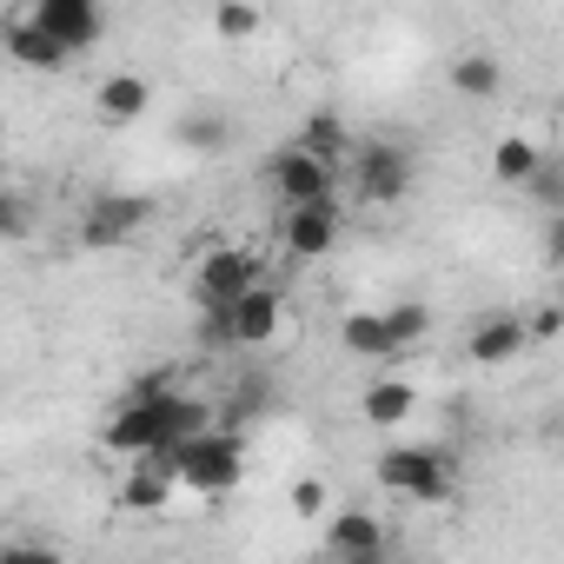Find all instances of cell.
I'll list each match as a JSON object with an SVG mask.
<instances>
[{"instance_id":"cell-28","label":"cell","mask_w":564,"mask_h":564,"mask_svg":"<svg viewBox=\"0 0 564 564\" xmlns=\"http://www.w3.org/2000/svg\"><path fill=\"white\" fill-rule=\"evenodd\" d=\"M544 246H551V265H557V272H564V213H557V219H551V232H544Z\"/></svg>"},{"instance_id":"cell-25","label":"cell","mask_w":564,"mask_h":564,"mask_svg":"<svg viewBox=\"0 0 564 564\" xmlns=\"http://www.w3.org/2000/svg\"><path fill=\"white\" fill-rule=\"evenodd\" d=\"M293 511H300V518H319V511H326V485H319V478H300V485H293Z\"/></svg>"},{"instance_id":"cell-19","label":"cell","mask_w":564,"mask_h":564,"mask_svg":"<svg viewBox=\"0 0 564 564\" xmlns=\"http://www.w3.org/2000/svg\"><path fill=\"white\" fill-rule=\"evenodd\" d=\"M140 465V458H133ZM173 471H153V465H140L127 485H120V511H166V498H173Z\"/></svg>"},{"instance_id":"cell-11","label":"cell","mask_w":564,"mask_h":564,"mask_svg":"<svg viewBox=\"0 0 564 564\" xmlns=\"http://www.w3.org/2000/svg\"><path fill=\"white\" fill-rule=\"evenodd\" d=\"M41 28H54L74 54H87L100 41V0H34Z\"/></svg>"},{"instance_id":"cell-7","label":"cell","mask_w":564,"mask_h":564,"mask_svg":"<svg viewBox=\"0 0 564 564\" xmlns=\"http://www.w3.org/2000/svg\"><path fill=\"white\" fill-rule=\"evenodd\" d=\"M160 438H166V392L160 399H127L107 425V452H127V458L153 452Z\"/></svg>"},{"instance_id":"cell-5","label":"cell","mask_w":564,"mask_h":564,"mask_svg":"<svg viewBox=\"0 0 564 564\" xmlns=\"http://www.w3.org/2000/svg\"><path fill=\"white\" fill-rule=\"evenodd\" d=\"M259 252L252 246H226V239H213V252L199 259V306H232L239 293H252L259 286Z\"/></svg>"},{"instance_id":"cell-9","label":"cell","mask_w":564,"mask_h":564,"mask_svg":"<svg viewBox=\"0 0 564 564\" xmlns=\"http://www.w3.org/2000/svg\"><path fill=\"white\" fill-rule=\"evenodd\" d=\"M286 246L300 259H326L339 246V199H319V206H293L286 213Z\"/></svg>"},{"instance_id":"cell-2","label":"cell","mask_w":564,"mask_h":564,"mask_svg":"<svg viewBox=\"0 0 564 564\" xmlns=\"http://www.w3.org/2000/svg\"><path fill=\"white\" fill-rule=\"evenodd\" d=\"M379 485L412 498V505H445L452 498V465L432 445H392V452H379Z\"/></svg>"},{"instance_id":"cell-21","label":"cell","mask_w":564,"mask_h":564,"mask_svg":"<svg viewBox=\"0 0 564 564\" xmlns=\"http://www.w3.org/2000/svg\"><path fill=\"white\" fill-rule=\"evenodd\" d=\"M219 419H213V405L206 399H186V392H166V438H199V432H213Z\"/></svg>"},{"instance_id":"cell-20","label":"cell","mask_w":564,"mask_h":564,"mask_svg":"<svg viewBox=\"0 0 564 564\" xmlns=\"http://www.w3.org/2000/svg\"><path fill=\"white\" fill-rule=\"evenodd\" d=\"M300 147L339 166V160L352 153V133H346V120H339V113H306V127H300Z\"/></svg>"},{"instance_id":"cell-13","label":"cell","mask_w":564,"mask_h":564,"mask_svg":"<svg viewBox=\"0 0 564 564\" xmlns=\"http://www.w3.org/2000/svg\"><path fill=\"white\" fill-rule=\"evenodd\" d=\"M339 346L359 352V359H399V352H405V346L392 339V319H386V313H346V319H339Z\"/></svg>"},{"instance_id":"cell-15","label":"cell","mask_w":564,"mask_h":564,"mask_svg":"<svg viewBox=\"0 0 564 564\" xmlns=\"http://www.w3.org/2000/svg\"><path fill=\"white\" fill-rule=\"evenodd\" d=\"M538 166H544V153H538L531 133H505V140L491 147V180H498V186H531Z\"/></svg>"},{"instance_id":"cell-6","label":"cell","mask_w":564,"mask_h":564,"mask_svg":"<svg viewBox=\"0 0 564 564\" xmlns=\"http://www.w3.org/2000/svg\"><path fill=\"white\" fill-rule=\"evenodd\" d=\"M147 219H153V199H140V193H100L87 206V219H80V246H120Z\"/></svg>"},{"instance_id":"cell-16","label":"cell","mask_w":564,"mask_h":564,"mask_svg":"<svg viewBox=\"0 0 564 564\" xmlns=\"http://www.w3.org/2000/svg\"><path fill=\"white\" fill-rule=\"evenodd\" d=\"M147 100H153V87H147L140 74H107V80H100V120H113V127L140 120Z\"/></svg>"},{"instance_id":"cell-8","label":"cell","mask_w":564,"mask_h":564,"mask_svg":"<svg viewBox=\"0 0 564 564\" xmlns=\"http://www.w3.org/2000/svg\"><path fill=\"white\" fill-rule=\"evenodd\" d=\"M8 54H14L21 67H34V74H61V67L74 61V47H67L54 28H41V14H21V21L8 28Z\"/></svg>"},{"instance_id":"cell-27","label":"cell","mask_w":564,"mask_h":564,"mask_svg":"<svg viewBox=\"0 0 564 564\" xmlns=\"http://www.w3.org/2000/svg\"><path fill=\"white\" fill-rule=\"evenodd\" d=\"M557 326H564V313H557V306H544V313L531 319V339H557Z\"/></svg>"},{"instance_id":"cell-4","label":"cell","mask_w":564,"mask_h":564,"mask_svg":"<svg viewBox=\"0 0 564 564\" xmlns=\"http://www.w3.org/2000/svg\"><path fill=\"white\" fill-rule=\"evenodd\" d=\"M412 173H419V160L405 140H366L359 147V199L366 206H399L412 193Z\"/></svg>"},{"instance_id":"cell-1","label":"cell","mask_w":564,"mask_h":564,"mask_svg":"<svg viewBox=\"0 0 564 564\" xmlns=\"http://www.w3.org/2000/svg\"><path fill=\"white\" fill-rule=\"evenodd\" d=\"M239 471H246L239 425H213V432H199V438L180 445V485H193L199 498H226L239 485Z\"/></svg>"},{"instance_id":"cell-22","label":"cell","mask_w":564,"mask_h":564,"mask_svg":"<svg viewBox=\"0 0 564 564\" xmlns=\"http://www.w3.org/2000/svg\"><path fill=\"white\" fill-rule=\"evenodd\" d=\"M265 28V14L252 8V0H219V8H213V34L219 41H252Z\"/></svg>"},{"instance_id":"cell-12","label":"cell","mask_w":564,"mask_h":564,"mask_svg":"<svg viewBox=\"0 0 564 564\" xmlns=\"http://www.w3.org/2000/svg\"><path fill=\"white\" fill-rule=\"evenodd\" d=\"M279 313H286V306H279V293L259 279L252 293L232 300V346H265V339L279 333Z\"/></svg>"},{"instance_id":"cell-24","label":"cell","mask_w":564,"mask_h":564,"mask_svg":"<svg viewBox=\"0 0 564 564\" xmlns=\"http://www.w3.org/2000/svg\"><path fill=\"white\" fill-rule=\"evenodd\" d=\"M524 193H531V199H544L551 213H564V166H551V160H544V166L531 173V186H524Z\"/></svg>"},{"instance_id":"cell-3","label":"cell","mask_w":564,"mask_h":564,"mask_svg":"<svg viewBox=\"0 0 564 564\" xmlns=\"http://www.w3.org/2000/svg\"><path fill=\"white\" fill-rule=\"evenodd\" d=\"M265 180L286 193V206H319V199H339V173H333V160H319V153H306L300 140L293 147H279L272 160H265Z\"/></svg>"},{"instance_id":"cell-17","label":"cell","mask_w":564,"mask_h":564,"mask_svg":"<svg viewBox=\"0 0 564 564\" xmlns=\"http://www.w3.org/2000/svg\"><path fill=\"white\" fill-rule=\"evenodd\" d=\"M412 405H419V392L405 379H372L366 386V425H405Z\"/></svg>"},{"instance_id":"cell-18","label":"cell","mask_w":564,"mask_h":564,"mask_svg":"<svg viewBox=\"0 0 564 564\" xmlns=\"http://www.w3.org/2000/svg\"><path fill=\"white\" fill-rule=\"evenodd\" d=\"M505 87V67L491 61V54H458L452 61V94H465V100H491Z\"/></svg>"},{"instance_id":"cell-14","label":"cell","mask_w":564,"mask_h":564,"mask_svg":"<svg viewBox=\"0 0 564 564\" xmlns=\"http://www.w3.org/2000/svg\"><path fill=\"white\" fill-rule=\"evenodd\" d=\"M524 346H531V326H524V319H485L465 352H471L478 366H511Z\"/></svg>"},{"instance_id":"cell-23","label":"cell","mask_w":564,"mask_h":564,"mask_svg":"<svg viewBox=\"0 0 564 564\" xmlns=\"http://www.w3.org/2000/svg\"><path fill=\"white\" fill-rule=\"evenodd\" d=\"M386 319H392V339H399V346H419V339L432 333V306H425V300H399Z\"/></svg>"},{"instance_id":"cell-10","label":"cell","mask_w":564,"mask_h":564,"mask_svg":"<svg viewBox=\"0 0 564 564\" xmlns=\"http://www.w3.org/2000/svg\"><path fill=\"white\" fill-rule=\"evenodd\" d=\"M326 551L333 557H352V564H372V557H386V524L372 511H339L326 524Z\"/></svg>"},{"instance_id":"cell-26","label":"cell","mask_w":564,"mask_h":564,"mask_svg":"<svg viewBox=\"0 0 564 564\" xmlns=\"http://www.w3.org/2000/svg\"><path fill=\"white\" fill-rule=\"evenodd\" d=\"M186 147H219V120H186Z\"/></svg>"}]
</instances>
